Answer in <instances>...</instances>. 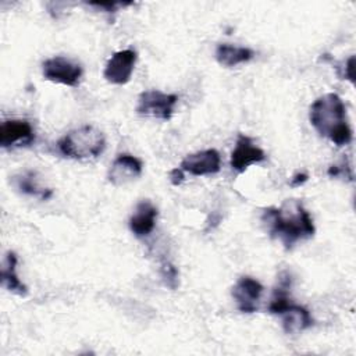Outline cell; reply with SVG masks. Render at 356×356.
<instances>
[{"mask_svg": "<svg viewBox=\"0 0 356 356\" xmlns=\"http://www.w3.org/2000/svg\"><path fill=\"white\" fill-rule=\"evenodd\" d=\"M261 222L273 238H278L285 249H292L299 241L314 235L316 227L312 216L296 199L285 200L280 207H267Z\"/></svg>", "mask_w": 356, "mask_h": 356, "instance_id": "1", "label": "cell"}, {"mask_svg": "<svg viewBox=\"0 0 356 356\" xmlns=\"http://www.w3.org/2000/svg\"><path fill=\"white\" fill-rule=\"evenodd\" d=\"M312 127L320 136L327 138L337 146L352 142V128L346 120V107L337 93H325L317 97L309 111Z\"/></svg>", "mask_w": 356, "mask_h": 356, "instance_id": "2", "label": "cell"}, {"mask_svg": "<svg viewBox=\"0 0 356 356\" xmlns=\"http://www.w3.org/2000/svg\"><path fill=\"white\" fill-rule=\"evenodd\" d=\"M57 149L64 157L68 159H96L106 149V136L93 125H82L60 138L57 142Z\"/></svg>", "mask_w": 356, "mask_h": 356, "instance_id": "3", "label": "cell"}, {"mask_svg": "<svg viewBox=\"0 0 356 356\" xmlns=\"http://www.w3.org/2000/svg\"><path fill=\"white\" fill-rule=\"evenodd\" d=\"M177 103L178 96L175 93H164L157 89H150L139 95L136 113L139 115L168 121L172 117Z\"/></svg>", "mask_w": 356, "mask_h": 356, "instance_id": "4", "label": "cell"}, {"mask_svg": "<svg viewBox=\"0 0 356 356\" xmlns=\"http://www.w3.org/2000/svg\"><path fill=\"white\" fill-rule=\"evenodd\" d=\"M42 74L44 79L50 82L75 88L81 82L83 68L76 61H72L63 56H56L42 63Z\"/></svg>", "mask_w": 356, "mask_h": 356, "instance_id": "5", "label": "cell"}, {"mask_svg": "<svg viewBox=\"0 0 356 356\" xmlns=\"http://www.w3.org/2000/svg\"><path fill=\"white\" fill-rule=\"evenodd\" d=\"M138 54L132 49H124L115 51L103 70V76L113 85H125L131 81L135 70Z\"/></svg>", "mask_w": 356, "mask_h": 356, "instance_id": "6", "label": "cell"}, {"mask_svg": "<svg viewBox=\"0 0 356 356\" xmlns=\"http://www.w3.org/2000/svg\"><path fill=\"white\" fill-rule=\"evenodd\" d=\"M266 160V153L257 145H254L253 139L248 135L239 134L235 142V147L231 153V168L238 174L243 172L252 164L263 163Z\"/></svg>", "mask_w": 356, "mask_h": 356, "instance_id": "7", "label": "cell"}, {"mask_svg": "<svg viewBox=\"0 0 356 356\" xmlns=\"http://www.w3.org/2000/svg\"><path fill=\"white\" fill-rule=\"evenodd\" d=\"M263 289V285L257 280L249 275L241 277L231 291V295L236 303L238 310L242 313L257 312Z\"/></svg>", "mask_w": 356, "mask_h": 356, "instance_id": "8", "label": "cell"}, {"mask_svg": "<svg viewBox=\"0 0 356 356\" xmlns=\"http://www.w3.org/2000/svg\"><path fill=\"white\" fill-rule=\"evenodd\" d=\"M35 140V131L26 120H6L0 125V146L3 149L29 146Z\"/></svg>", "mask_w": 356, "mask_h": 356, "instance_id": "9", "label": "cell"}, {"mask_svg": "<svg viewBox=\"0 0 356 356\" xmlns=\"http://www.w3.org/2000/svg\"><path fill=\"white\" fill-rule=\"evenodd\" d=\"M179 168L195 177L213 175L221 170V157L216 149H206L188 154L181 161Z\"/></svg>", "mask_w": 356, "mask_h": 356, "instance_id": "10", "label": "cell"}, {"mask_svg": "<svg viewBox=\"0 0 356 356\" xmlns=\"http://www.w3.org/2000/svg\"><path fill=\"white\" fill-rule=\"evenodd\" d=\"M142 161L128 153L118 154L110 165L107 178L114 186H121L138 179L142 175Z\"/></svg>", "mask_w": 356, "mask_h": 356, "instance_id": "11", "label": "cell"}, {"mask_svg": "<svg viewBox=\"0 0 356 356\" xmlns=\"http://www.w3.org/2000/svg\"><path fill=\"white\" fill-rule=\"evenodd\" d=\"M159 211L150 200H142L136 204L134 214L129 217L128 225L136 238H145L152 234L156 227Z\"/></svg>", "mask_w": 356, "mask_h": 356, "instance_id": "12", "label": "cell"}, {"mask_svg": "<svg viewBox=\"0 0 356 356\" xmlns=\"http://www.w3.org/2000/svg\"><path fill=\"white\" fill-rule=\"evenodd\" d=\"M278 316H281L282 318L284 331L292 335L299 334L314 324V320L310 312L305 306L296 305L293 302L288 303Z\"/></svg>", "mask_w": 356, "mask_h": 356, "instance_id": "13", "label": "cell"}, {"mask_svg": "<svg viewBox=\"0 0 356 356\" xmlns=\"http://www.w3.org/2000/svg\"><path fill=\"white\" fill-rule=\"evenodd\" d=\"M253 56H254V51L252 49L245 46H235L231 43H220L216 47V53H214L217 63L227 68H232L239 64L248 63L253 58Z\"/></svg>", "mask_w": 356, "mask_h": 356, "instance_id": "14", "label": "cell"}, {"mask_svg": "<svg viewBox=\"0 0 356 356\" xmlns=\"http://www.w3.org/2000/svg\"><path fill=\"white\" fill-rule=\"evenodd\" d=\"M17 263H18L17 254L11 250L7 252L4 259H3V264H1V284L10 292H13L18 296H26L28 295V288L18 278Z\"/></svg>", "mask_w": 356, "mask_h": 356, "instance_id": "15", "label": "cell"}, {"mask_svg": "<svg viewBox=\"0 0 356 356\" xmlns=\"http://www.w3.org/2000/svg\"><path fill=\"white\" fill-rule=\"evenodd\" d=\"M13 184L21 193L35 196V197H39L42 200H47L53 195L51 189L43 188L38 184V181L35 178V174L32 171H25V172H21L18 175H14L13 177Z\"/></svg>", "mask_w": 356, "mask_h": 356, "instance_id": "16", "label": "cell"}, {"mask_svg": "<svg viewBox=\"0 0 356 356\" xmlns=\"http://www.w3.org/2000/svg\"><path fill=\"white\" fill-rule=\"evenodd\" d=\"M160 273H161V277L164 280V284L168 288L175 289L178 286V270L175 268V266L172 263L163 261Z\"/></svg>", "mask_w": 356, "mask_h": 356, "instance_id": "17", "label": "cell"}, {"mask_svg": "<svg viewBox=\"0 0 356 356\" xmlns=\"http://www.w3.org/2000/svg\"><path fill=\"white\" fill-rule=\"evenodd\" d=\"M328 175L332 177V178H348L349 181H352V171H350V167L346 164L345 159H342L341 163H337V164H332L330 168H328Z\"/></svg>", "mask_w": 356, "mask_h": 356, "instance_id": "18", "label": "cell"}, {"mask_svg": "<svg viewBox=\"0 0 356 356\" xmlns=\"http://www.w3.org/2000/svg\"><path fill=\"white\" fill-rule=\"evenodd\" d=\"M90 7H96L99 10H103L106 13H115L120 7L129 6L131 3H114V1H97V3H88Z\"/></svg>", "mask_w": 356, "mask_h": 356, "instance_id": "19", "label": "cell"}, {"mask_svg": "<svg viewBox=\"0 0 356 356\" xmlns=\"http://www.w3.org/2000/svg\"><path fill=\"white\" fill-rule=\"evenodd\" d=\"M353 65H355V57L350 56V57L343 63L342 72H339V75H341L343 79H348V81H350L352 83L355 82V79H353Z\"/></svg>", "mask_w": 356, "mask_h": 356, "instance_id": "20", "label": "cell"}, {"mask_svg": "<svg viewBox=\"0 0 356 356\" xmlns=\"http://www.w3.org/2000/svg\"><path fill=\"white\" fill-rule=\"evenodd\" d=\"M168 177H170V182H171L174 186H178V185H181V184L184 182V178H185V175H184V171H182L179 167H177V168H172V170L170 171Z\"/></svg>", "mask_w": 356, "mask_h": 356, "instance_id": "21", "label": "cell"}, {"mask_svg": "<svg viewBox=\"0 0 356 356\" xmlns=\"http://www.w3.org/2000/svg\"><path fill=\"white\" fill-rule=\"evenodd\" d=\"M309 175L306 172H298L291 178V186H300L307 181Z\"/></svg>", "mask_w": 356, "mask_h": 356, "instance_id": "22", "label": "cell"}]
</instances>
